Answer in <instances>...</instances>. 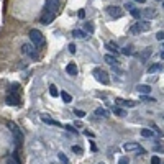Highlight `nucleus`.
Returning <instances> with one entry per match:
<instances>
[{"mask_svg":"<svg viewBox=\"0 0 164 164\" xmlns=\"http://www.w3.org/2000/svg\"><path fill=\"white\" fill-rule=\"evenodd\" d=\"M58 8H59V0H46L45 13H43V17H41V23L49 25V23L54 20L56 13H58Z\"/></svg>","mask_w":164,"mask_h":164,"instance_id":"nucleus-1","label":"nucleus"},{"mask_svg":"<svg viewBox=\"0 0 164 164\" xmlns=\"http://www.w3.org/2000/svg\"><path fill=\"white\" fill-rule=\"evenodd\" d=\"M149 30H151V25H149V22H148V20H139V22H136L135 25H131V28H130V31L133 35L145 33V31H149Z\"/></svg>","mask_w":164,"mask_h":164,"instance_id":"nucleus-2","label":"nucleus"},{"mask_svg":"<svg viewBox=\"0 0 164 164\" xmlns=\"http://www.w3.org/2000/svg\"><path fill=\"white\" fill-rule=\"evenodd\" d=\"M30 39H31V43H33L36 48L45 46V36H43V33L39 30H36V28L30 30Z\"/></svg>","mask_w":164,"mask_h":164,"instance_id":"nucleus-3","label":"nucleus"},{"mask_svg":"<svg viewBox=\"0 0 164 164\" xmlns=\"http://www.w3.org/2000/svg\"><path fill=\"white\" fill-rule=\"evenodd\" d=\"M7 126L10 128V131H12V135H13V138H15V143H17V146H20L23 143V133H22V130L15 125L13 122H8L7 123Z\"/></svg>","mask_w":164,"mask_h":164,"instance_id":"nucleus-4","label":"nucleus"},{"mask_svg":"<svg viewBox=\"0 0 164 164\" xmlns=\"http://www.w3.org/2000/svg\"><path fill=\"white\" fill-rule=\"evenodd\" d=\"M123 149L126 151V153H138V154H145V148L139 146V143H135V141H130V143H125L123 145Z\"/></svg>","mask_w":164,"mask_h":164,"instance_id":"nucleus-5","label":"nucleus"},{"mask_svg":"<svg viewBox=\"0 0 164 164\" xmlns=\"http://www.w3.org/2000/svg\"><path fill=\"white\" fill-rule=\"evenodd\" d=\"M94 77L97 79L100 84H103V85H107V84L110 82V79H109V74L105 72V71H102V69H94Z\"/></svg>","mask_w":164,"mask_h":164,"instance_id":"nucleus-6","label":"nucleus"},{"mask_svg":"<svg viewBox=\"0 0 164 164\" xmlns=\"http://www.w3.org/2000/svg\"><path fill=\"white\" fill-rule=\"evenodd\" d=\"M107 13H109L112 18H122L123 17V10L120 8V7H115V5L107 7Z\"/></svg>","mask_w":164,"mask_h":164,"instance_id":"nucleus-7","label":"nucleus"},{"mask_svg":"<svg viewBox=\"0 0 164 164\" xmlns=\"http://www.w3.org/2000/svg\"><path fill=\"white\" fill-rule=\"evenodd\" d=\"M35 46H31V45H28V43H23L22 45V53L23 54H26V56H30V58H33V59H36L38 56H36V53H35Z\"/></svg>","mask_w":164,"mask_h":164,"instance_id":"nucleus-8","label":"nucleus"},{"mask_svg":"<svg viewBox=\"0 0 164 164\" xmlns=\"http://www.w3.org/2000/svg\"><path fill=\"white\" fill-rule=\"evenodd\" d=\"M103 61H105L107 64H110V66H115V67L120 66V61H118V59L113 58V56H110V54H105V56H103Z\"/></svg>","mask_w":164,"mask_h":164,"instance_id":"nucleus-9","label":"nucleus"},{"mask_svg":"<svg viewBox=\"0 0 164 164\" xmlns=\"http://www.w3.org/2000/svg\"><path fill=\"white\" fill-rule=\"evenodd\" d=\"M5 102L8 103V105H13V107H17V105H20V97L18 95H7V99H5Z\"/></svg>","mask_w":164,"mask_h":164,"instance_id":"nucleus-10","label":"nucleus"},{"mask_svg":"<svg viewBox=\"0 0 164 164\" xmlns=\"http://www.w3.org/2000/svg\"><path fill=\"white\" fill-rule=\"evenodd\" d=\"M107 49H109V51H112L113 54H118L120 51H122V48H120V46L117 45V43H113V41H109V43H107Z\"/></svg>","mask_w":164,"mask_h":164,"instance_id":"nucleus-11","label":"nucleus"},{"mask_svg":"<svg viewBox=\"0 0 164 164\" xmlns=\"http://www.w3.org/2000/svg\"><path fill=\"white\" fill-rule=\"evenodd\" d=\"M115 102H117L118 105H122V107H128V109H131V107L136 105V103H135L133 100H125V99H117Z\"/></svg>","mask_w":164,"mask_h":164,"instance_id":"nucleus-12","label":"nucleus"},{"mask_svg":"<svg viewBox=\"0 0 164 164\" xmlns=\"http://www.w3.org/2000/svg\"><path fill=\"white\" fill-rule=\"evenodd\" d=\"M41 120L45 123H48V125H53V126H62L59 122H56V120H53V118H49L48 115H41Z\"/></svg>","mask_w":164,"mask_h":164,"instance_id":"nucleus-13","label":"nucleus"},{"mask_svg":"<svg viewBox=\"0 0 164 164\" xmlns=\"http://www.w3.org/2000/svg\"><path fill=\"white\" fill-rule=\"evenodd\" d=\"M136 90L139 92V95H148V94L151 92V87L146 85V84H143V85H138V87H136Z\"/></svg>","mask_w":164,"mask_h":164,"instance_id":"nucleus-14","label":"nucleus"},{"mask_svg":"<svg viewBox=\"0 0 164 164\" xmlns=\"http://www.w3.org/2000/svg\"><path fill=\"white\" fill-rule=\"evenodd\" d=\"M66 72L69 75H75V74H77V66H75L74 62H69V64H67V67H66Z\"/></svg>","mask_w":164,"mask_h":164,"instance_id":"nucleus-15","label":"nucleus"},{"mask_svg":"<svg viewBox=\"0 0 164 164\" xmlns=\"http://www.w3.org/2000/svg\"><path fill=\"white\" fill-rule=\"evenodd\" d=\"M154 15H156V10H153V8H146L141 12V17H145V18H153Z\"/></svg>","mask_w":164,"mask_h":164,"instance_id":"nucleus-16","label":"nucleus"},{"mask_svg":"<svg viewBox=\"0 0 164 164\" xmlns=\"http://www.w3.org/2000/svg\"><path fill=\"white\" fill-rule=\"evenodd\" d=\"M72 36H74V38L85 39V38H87V33H85V31H82V30H74V31H72Z\"/></svg>","mask_w":164,"mask_h":164,"instance_id":"nucleus-17","label":"nucleus"},{"mask_svg":"<svg viewBox=\"0 0 164 164\" xmlns=\"http://www.w3.org/2000/svg\"><path fill=\"white\" fill-rule=\"evenodd\" d=\"M161 69H162L161 64H153V66L148 67V72H149V74H154V72H159Z\"/></svg>","mask_w":164,"mask_h":164,"instance_id":"nucleus-18","label":"nucleus"},{"mask_svg":"<svg viewBox=\"0 0 164 164\" xmlns=\"http://www.w3.org/2000/svg\"><path fill=\"white\" fill-rule=\"evenodd\" d=\"M18 89H20L18 84H12V85L8 87V94L10 95H18Z\"/></svg>","mask_w":164,"mask_h":164,"instance_id":"nucleus-19","label":"nucleus"},{"mask_svg":"<svg viewBox=\"0 0 164 164\" xmlns=\"http://www.w3.org/2000/svg\"><path fill=\"white\" fill-rule=\"evenodd\" d=\"M141 136H145V138H153V136H154V131L148 130V128H143V130H141Z\"/></svg>","mask_w":164,"mask_h":164,"instance_id":"nucleus-20","label":"nucleus"},{"mask_svg":"<svg viewBox=\"0 0 164 164\" xmlns=\"http://www.w3.org/2000/svg\"><path fill=\"white\" fill-rule=\"evenodd\" d=\"M113 113L118 115V117H126V112L123 109H120V107H113Z\"/></svg>","mask_w":164,"mask_h":164,"instance_id":"nucleus-21","label":"nucleus"},{"mask_svg":"<svg viewBox=\"0 0 164 164\" xmlns=\"http://www.w3.org/2000/svg\"><path fill=\"white\" fill-rule=\"evenodd\" d=\"M7 164H20V159H18V156H17V154L10 156V158L7 159Z\"/></svg>","mask_w":164,"mask_h":164,"instance_id":"nucleus-22","label":"nucleus"},{"mask_svg":"<svg viewBox=\"0 0 164 164\" xmlns=\"http://www.w3.org/2000/svg\"><path fill=\"white\" fill-rule=\"evenodd\" d=\"M61 97H62V100H64V102H66V103H69L71 100H72V97H71V95H69V94H67V92H64V90L61 92Z\"/></svg>","mask_w":164,"mask_h":164,"instance_id":"nucleus-23","label":"nucleus"},{"mask_svg":"<svg viewBox=\"0 0 164 164\" xmlns=\"http://www.w3.org/2000/svg\"><path fill=\"white\" fill-rule=\"evenodd\" d=\"M95 115H97V117L105 118V117H107V110H105V109H97V110H95Z\"/></svg>","mask_w":164,"mask_h":164,"instance_id":"nucleus-24","label":"nucleus"},{"mask_svg":"<svg viewBox=\"0 0 164 164\" xmlns=\"http://www.w3.org/2000/svg\"><path fill=\"white\" fill-rule=\"evenodd\" d=\"M49 94L53 95V97H58V89H56L54 84H51V85H49Z\"/></svg>","mask_w":164,"mask_h":164,"instance_id":"nucleus-25","label":"nucleus"},{"mask_svg":"<svg viewBox=\"0 0 164 164\" xmlns=\"http://www.w3.org/2000/svg\"><path fill=\"white\" fill-rule=\"evenodd\" d=\"M131 15H133L135 18H141V10H138V8H133V10H131Z\"/></svg>","mask_w":164,"mask_h":164,"instance_id":"nucleus-26","label":"nucleus"},{"mask_svg":"<svg viewBox=\"0 0 164 164\" xmlns=\"http://www.w3.org/2000/svg\"><path fill=\"white\" fill-rule=\"evenodd\" d=\"M58 156H59V161H61V162H64V164H69V161H67V158H66V154H64V153H59Z\"/></svg>","mask_w":164,"mask_h":164,"instance_id":"nucleus-27","label":"nucleus"},{"mask_svg":"<svg viewBox=\"0 0 164 164\" xmlns=\"http://www.w3.org/2000/svg\"><path fill=\"white\" fill-rule=\"evenodd\" d=\"M120 53H123L125 56H131V54H133V51H131V48H123Z\"/></svg>","mask_w":164,"mask_h":164,"instance_id":"nucleus-28","label":"nucleus"},{"mask_svg":"<svg viewBox=\"0 0 164 164\" xmlns=\"http://www.w3.org/2000/svg\"><path fill=\"white\" fill-rule=\"evenodd\" d=\"M149 54H151V48H148V49L145 51V54H143V58H141V61H146L148 58H149Z\"/></svg>","mask_w":164,"mask_h":164,"instance_id":"nucleus-29","label":"nucleus"},{"mask_svg":"<svg viewBox=\"0 0 164 164\" xmlns=\"http://www.w3.org/2000/svg\"><path fill=\"white\" fill-rule=\"evenodd\" d=\"M84 28H85V31H89V33H94V26H92V23H85Z\"/></svg>","mask_w":164,"mask_h":164,"instance_id":"nucleus-30","label":"nucleus"},{"mask_svg":"<svg viewBox=\"0 0 164 164\" xmlns=\"http://www.w3.org/2000/svg\"><path fill=\"white\" fill-rule=\"evenodd\" d=\"M118 164H130V159H128V156H123V158H120Z\"/></svg>","mask_w":164,"mask_h":164,"instance_id":"nucleus-31","label":"nucleus"},{"mask_svg":"<svg viewBox=\"0 0 164 164\" xmlns=\"http://www.w3.org/2000/svg\"><path fill=\"white\" fill-rule=\"evenodd\" d=\"M67 49H69V53H75V51H77V48H75V45H74V43H71V45L69 46H67Z\"/></svg>","mask_w":164,"mask_h":164,"instance_id":"nucleus-32","label":"nucleus"},{"mask_svg":"<svg viewBox=\"0 0 164 164\" xmlns=\"http://www.w3.org/2000/svg\"><path fill=\"white\" fill-rule=\"evenodd\" d=\"M151 164H161V159H159V156H153V158H151Z\"/></svg>","mask_w":164,"mask_h":164,"instance_id":"nucleus-33","label":"nucleus"},{"mask_svg":"<svg viewBox=\"0 0 164 164\" xmlns=\"http://www.w3.org/2000/svg\"><path fill=\"white\" fill-rule=\"evenodd\" d=\"M141 100H143V102H153V103L156 102V100H154V99H151V97H148V95H141Z\"/></svg>","mask_w":164,"mask_h":164,"instance_id":"nucleus-34","label":"nucleus"},{"mask_svg":"<svg viewBox=\"0 0 164 164\" xmlns=\"http://www.w3.org/2000/svg\"><path fill=\"white\" fill-rule=\"evenodd\" d=\"M156 38H158L159 41H164V31H158V33H156Z\"/></svg>","mask_w":164,"mask_h":164,"instance_id":"nucleus-35","label":"nucleus"},{"mask_svg":"<svg viewBox=\"0 0 164 164\" xmlns=\"http://www.w3.org/2000/svg\"><path fill=\"white\" fill-rule=\"evenodd\" d=\"M72 151H74V153H77V154H82V148L81 146H72Z\"/></svg>","mask_w":164,"mask_h":164,"instance_id":"nucleus-36","label":"nucleus"},{"mask_svg":"<svg viewBox=\"0 0 164 164\" xmlns=\"http://www.w3.org/2000/svg\"><path fill=\"white\" fill-rule=\"evenodd\" d=\"M74 113L77 117H85V112H82V110H74Z\"/></svg>","mask_w":164,"mask_h":164,"instance_id":"nucleus-37","label":"nucleus"},{"mask_svg":"<svg viewBox=\"0 0 164 164\" xmlns=\"http://www.w3.org/2000/svg\"><path fill=\"white\" fill-rule=\"evenodd\" d=\"M125 8H126V10H133L135 7H133V3H131V2H126V3H125Z\"/></svg>","mask_w":164,"mask_h":164,"instance_id":"nucleus-38","label":"nucleus"},{"mask_svg":"<svg viewBox=\"0 0 164 164\" xmlns=\"http://www.w3.org/2000/svg\"><path fill=\"white\" fill-rule=\"evenodd\" d=\"M66 130H69L71 133H77V130H74V128L71 126V125H67V126H66Z\"/></svg>","mask_w":164,"mask_h":164,"instance_id":"nucleus-39","label":"nucleus"},{"mask_svg":"<svg viewBox=\"0 0 164 164\" xmlns=\"http://www.w3.org/2000/svg\"><path fill=\"white\" fill-rule=\"evenodd\" d=\"M79 17L84 18V17H85V12H84V10H79Z\"/></svg>","mask_w":164,"mask_h":164,"instance_id":"nucleus-40","label":"nucleus"},{"mask_svg":"<svg viewBox=\"0 0 164 164\" xmlns=\"http://www.w3.org/2000/svg\"><path fill=\"white\" fill-rule=\"evenodd\" d=\"M133 2H136V3H145L146 0H133Z\"/></svg>","mask_w":164,"mask_h":164,"instance_id":"nucleus-41","label":"nucleus"},{"mask_svg":"<svg viewBox=\"0 0 164 164\" xmlns=\"http://www.w3.org/2000/svg\"><path fill=\"white\" fill-rule=\"evenodd\" d=\"M161 59H164V51H162V53H161Z\"/></svg>","mask_w":164,"mask_h":164,"instance_id":"nucleus-42","label":"nucleus"},{"mask_svg":"<svg viewBox=\"0 0 164 164\" xmlns=\"http://www.w3.org/2000/svg\"><path fill=\"white\" fill-rule=\"evenodd\" d=\"M156 2H164V0H156Z\"/></svg>","mask_w":164,"mask_h":164,"instance_id":"nucleus-43","label":"nucleus"},{"mask_svg":"<svg viewBox=\"0 0 164 164\" xmlns=\"http://www.w3.org/2000/svg\"><path fill=\"white\" fill-rule=\"evenodd\" d=\"M162 7H164V2H162Z\"/></svg>","mask_w":164,"mask_h":164,"instance_id":"nucleus-44","label":"nucleus"},{"mask_svg":"<svg viewBox=\"0 0 164 164\" xmlns=\"http://www.w3.org/2000/svg\"><path fill=\"white\" fill-rule=\"evenodd\" d=\"M99 164H103V162H99Z\"/></svg>","mask_w":164,"mask_h":164,"instance_id":"nucleus-45","label":"nucleus"}]
</instances>
